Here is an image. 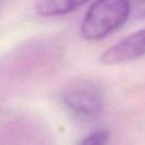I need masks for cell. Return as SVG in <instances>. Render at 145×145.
I'll return each instance as SVG.
<instances>
[{
	"label": "cell",
	"mask_w": 145,
	"mask_h": 145,
	"mask_svg": "<svg viewBox=\"0 0 145 145\" xmlns=\"http://www.w3.org/2000/svg\"><path fill=\"white\" fill-rule=\"evenodd\" d=\"M130 15L129 0H95L80 25L86 40H100L120 28Z\"/></svg>",
	"instance_id": "1"
},
{
	"label": "cell",
	"mask_w": 145,
	"mask_h": 145,
	"mask_svg": "<svg viewBox=\"0 0 145 145\" xmlns=\"http://www.w3.org/2000/svg\"><path fill=\"white\" fill-rule=\"evenodd\" d=\"M62 103L74 118L94 121L103 112L104 95L99 85L92 82H77L65 89Z\"/></svg>",
	"instance_id": "2"
},
{
	"label": "cell",
	"mask_w": 145,
	"mask_h": 145,
	"mask_svg": "<svg viewBox=\"0 0 145 145\" xmlns=\"http://www.w3.org/2000/svg\"><path fill=\"white\" fill-rule=\"evenodd\" d=\"M145 56V28L130 34L111 48L106 49L100 57L104 65H116L131 61Z\"/></svg>",
	"instance_id": "3"
},
{
	"label": "cell",
	"mask_w": 145,
	"mask_h": 145,
	"mask_svg": "<svg viewBox=\"0 0 145 145\" xmlns=\"http://www.w3.org/2000/svg\"><path fill=\"white\" fill-rule=\"evenodd\" d=\"M88 0H39L35 9L40 16L51 17L69 14Z\"/></svg>",
	"instance_id": "4"
},
{
	"label": "cell",
	"mask_w": 145,
	"mask_h": 145,
	"mask_svg": "<svg viewBox=\"0 0 145 145\" xmlns=\"http://www.w3.org/2000/svg\"><path fill=\"white\" fill-rule=\"evenodd\" d=\"M109 137H110V134L106 130H97L86 136V138L82 139L80 144H94V145L105 144L109 140Z\"/></svg>",
	"instance_id": "5"
},
{
	"label": "cell",
	"mask_w": 145,
	"mask_h": 145,
	"mask_svg": "<svg viewBox=\"0 0 145 145\" xmlns=\"http://www.w3.org/2000/svg\"><path fill=\"white\" fill-rule=\"evenodd\" d=\"M1 7H2V2H1V0H0V10H1Z\"/></svg>",
	"instance_id": "6"
},
{
	"label": "cell",
	"mask_w": 145,
	"mask_h": 145,
	"mask_svg": "<svg viewBox=\"0 0 145 145\" xmlns=\"http://www.w3.org/2000/svg\"><path fill=\"white\" fill-rule=\"evenodd\" d=\"M140 1H144V2H145V0H140Z\"/></svg>",
	"instance_id": "7"
}]
</instances>
